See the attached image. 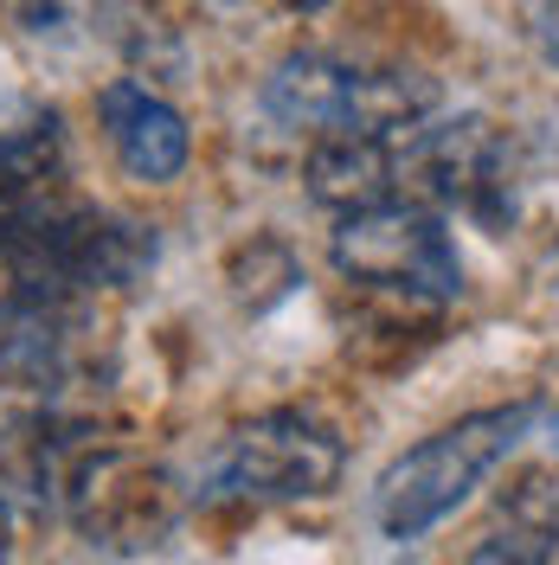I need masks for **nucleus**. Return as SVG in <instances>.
I'll return each instance as SVG.
<instances>
[{"mask_svg": "<svg viewBox=\"0 0 559 565\" xmlns=\"http://www.w3.org/2000/svg\"><path fill=\"white\" fill-rule=\"evenodd\" d=\"M289 7H296V13H328L335 0H289Z\"/></svg>", "mask_w": 559, "mask_h": 565, "instance_id": "2eb2a0df", "label": "nucleus"}, {"mask_svg": "<svg viewBox=\"0 0 559 565\" xmlns=\"http://www.w3.org/2000/svg\"><path fill=\"white\" fill-rule=\"evenodd\" d=\"M20 521H27V501H20V494L0 482V559L13 553V540H20Z\"/></svg>", "mask_w": 559, "mask_h": 565, "instance_id": "ddd939ff", "label": "nucleus"}, {"mask_svg": "<svg viewBox=\"0 0 559 565\" xmlns=\"http://www.w3.org/2000/svg\"><path fill=\"white\" fill-rule=\"evenodd\" d=\"M527 430H534V398H515V405L470 412V418L431 430L424 444H412L405 457H392L386 476L373 482V521H380V533L399 540V546L424 540L521 450Z\"/></svg>", "mask_w": 559, "mask_h": 565, "instance_id": "f03ea898", "label": "nucleus"}, {"mask_svg": "<svg viewBox=\"0 0 559 565\" xmlns=\"http://www.w3.org/2000/svg\"><path fill=\"white\" fill-rule=\"evenodd\" d=\"M559 553V501L547 476H521L515 489L495 501V521L470 546V559H508V565H540Z\"/></svg>", "mask_w": 559, "mask_h": 565, "instance_id": "1a4fd4ad", "label": "nucleus"}, {"mask_svg": "<svg viewBox=\"0 0 559 565\" xmlns=\"http://www.w3.org/2000/svg\"><path fill=\"white\" fill-rule=\"evenodd\" d=\"M437 109V84L412 65H367L341 52H289L264 77V116L283 129H367V136H399Z\"/></svg>", "mask_w": 559, "mask_h": 565, "instance_id": "20e7f679", "label": "nucleus"}, {"mask_svg": "<svg viewBox=\"0 0 559 565\" xmlns=\"http://www.w3.org/2000/svg\"><path fill=\"white\" fill-rule=\"evenodd\" d=\"M97 122H104L109 154L123 161L129 180H148V186H168V180L187 168V122L168 97H155L136 77H116L97 90Z\"/></svg>", "mask_w": 559, "mask_h": 565, "instance_id": "0eeeda50", "label": "nucleus"}, {"mask_svg": "<svg viewBox=\"0 0 559 565\" xmlns=\"http://www.w3.org/2000/svg\"><path fill=\"white\" fill-rule=\"evenodd\" d=\"M109 0H7V20L33 45H77L97 33Z\"/></svg>", "mask_w": 559, "mask_h": 565, "instance_id": "9b49d317", "label": "nucleus"}, {"mask_svg": "<svg viewBox=\"0 0 559 565\" xmlns=\"http://www.w3.org/2000/svg\"><path fill=\"white\" fill-rule=\"evenodd\" d=\"M59 161H65L59 109L33 97H0V186L59 180Z\"/></svg>", "mask_w": 559, "mask_h": 565, "instance_id": "9d476101", "label": "nucleus"}, {"mask_svg": "<svg viewBox=\"0 0 559 565\" xmlns=\"http://www.w3.org/2000/svg\"><path fill=\"white\" fill-rule=\"evenodd\" d=\"M309 200L328 212H360L399 200V180H392V136H367V129H321L309 136Z\"/></svg>", "mask_w": 559, "mask_h": 565, "instance_id": "6e6552de", "label": "nucleus"}, {"mask_svg": "<svg viewBox=\"0 0 559 565\" xmlns=\"http://www.w3.org/2000/svg\"><path fill=\"white\" fill-rule=\"evenodd\" d=\"M193 7H212V13H239V7H251V0H193Z\"/></svg>", "mask_w": 559, "mask_h": 565, "instance_id": "4468645a", "label": "nucleus"}, {"mask_svg": "<svg viewBox=\"0 0 559 565\" xmlns=\"http://www.w3.org/2000/svg\"><path fill=\"white\" fill-rule=\"evenodd\" d=\"M0 264L59 296L97 302L155 270V232L97 200H77L59 180L0 186Z\"/></svg>", "mask_w": 559, "mask_h": 565, "instance_id": "f257e3e1", "label": "nucleus"}, {"mask_svg": "<svg viewBox=\"0 0 559 565\" xmlns=\"http://www.w3.org/2000/svg\"><path fill=\"white\" fill-rule=\"evenodd\" d=\"M521 26L534 39V52L559 71V0H521Z\"/></svg>", "mask_w": 559, "mask_h": 565, "instance_id": "f8f14e48", "label": "nucleus"}, {"mask_svg": "<svg viewBox=\"0 0 559 565\" xmlns=\"http://www.w3.org/2000/svg\"><path fill=\"white\" fill-rule=\"evenodd\" d=\"M328 257L341 282L386 296L399 309H444L463 296V257L444 232V212L419 200H380V206L341 212Z\"/></svg>", "mask_w": 559, "mask_h": 565, "instance_id": "39448f33", "label": "nucleus"}, {"mask_svg": "<svg viewBox=\"0 0 559 565\" xmlns=\"http://www.w3.org/2000/svg\"><path fill=\"white\" fill-rule=\"evenodd\" d=\"M341 437L335 424H321L315 412H257V418L232 424L212 457L200 462L193 494L207 508H289V501H321L341 482Z\"/></svg>", "mask_w": 559, "mask_h": 565, "instance_id": "7ed1b4c3", "label": "nucleus"}, {"mask_svg": "<svg viewBox=\"0 0 559 565\" xmlns=\"http://www.w3.org/2000/svg\"><path fill=\"white\" fill-rule=\"evenodd\" d=\"M392 180H399V200L463 212L495 238L515 225V148L489 116H444V122L424 116L399 129Z\"/></svg>", "mask_w": 559, "mask_h": 565, "instance_id": "423d86ee", "label": "nucleus"}, {"mask_svg": "<svg viewBox=\"0 0 559 565\" xmlns=\"http://www.w3.org/2000/svg\"><path fill=\"white\" fill-rule=\"evenodd\" d=\"M553 430H559V418H553Z\"/></svg>", "mask_w": 559, "mask_h": 565, "instance_id": "dca6fc26", "label": "nucleus"}]
</instances>
